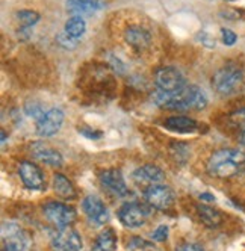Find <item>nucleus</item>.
I'll use <instances>...</instances> for the list:
<instances>
[{
	"instance_id": "obj_34",
	"label": "nucleus",
	"mask_w": 245,
	"mask_h": 251,
	"mask_svg": "<svg viewBox=\"0 0 245 251\" xmlns=\"http://www.w3.org/2000/svg\"><path fill=\"white\" fill-rule=\"evenodd\" d=\"M82 2L88 3V5H90V6H93L96 11L103 9L104 6H106V0H82Z\"/></svg>"
},
{
	"instance_id": "obj_38",
	"label": "nucleus",
	"mask_w": 245,
	"mask_h": 251,
	"mask_svg": "<svg viewBox=\"0 0 245 251\" xmlns=\"http://www.w3.org/2000/svg\"><path fill=\"white\" fill-rule=\"evenodd\" d=\"M5 141H6V132L2 130V144H5Z\"/></svg>"
},
{
	"instance_id": "obj_14",
	"label": "nucleus",
	"mask_w": 245,
	"mask_h": 251,
	"mask_svg": "<svg viewBox=\"0 0 245 251\" xmlns=\"http://www.w3.org/2000/svg\"><path fill=\"white\" fill-rule=\"evenodd\" d=\"M30 153L40 162H44L51 167H61L64 162L61 153L55 149H51L50 146L44 144V142H33L30 146Z\"/></svg>"
},
{
	"instance_id": "obj_1",
	"label": "nucleus",
	"mask_w": 245,
	"mask_h": 251,
	"mask_svg": "<svg viewBox=\"0 0 245 251\" xmlns=\"http://www.w3.org/2000/svg\"><path fill=\"white\" fill-rule=\"evenodd\" d=\"M153 101L165 107V109H179V111H188V109H204L207 106V97L198 86L186 85L183 89L177 93H165L162 89L156 88L151 94Z\"/></svg>"
},
{
	"instance_id": "obj_17",
	"label": "nucleus",
	"mask_w": 245,
	"mask_h": 251,
	"mask_svg": "<svg viewBox=\"0 0 245 251\" xmlns=\"http://www.w3.org/2000/svg\"><path fill=\"white\" fill-rule=\"evenodd\" d=\"M165 127L177 133H192L198 129V123L188 117H171L165 121Z\"/></svg>"
},
{
	"instance_id": "obj_18",
	"label": "nucleus",
	"mask_w": 245,
	"mask_h": 251,
	"mask_svg": "<svg viewBox=\"0 0 245 251\" xmlns=\"http://www.w3.org/2000/svg\"><path fill=\"white\" fill-rule=\"evenodd\" d=\"M53 189L59 197L67 199V200H73L76 197L74 186L72 185V182H70L64 174H56L53 177Z\"/></svg>"
},
{
	"instance_id": "obj_6",
	"label": "nucleus",
	"mask_w": 245,
	"mask_h": 251,
	"mask_svg": "<svg viewBox=\"0 0 245 251\" xmlns=\"http://www.w3.org/2000/svg\"><path fill=\"white\" fill-rule=\"evenodd\" d=\"M2 251H27L30 239L20 226L5 223L2 226Z\"/></svg>"
},
{
	"instance_id": "obj_36",
	"label": "nucleus",
	"mask_w": 245,
	"mask_h": 251,
	"mask_svg": "<svg viewBox=\"0 0 245 251\" xmlns=\"http://www.w3.org/2000/svg\"><path fill=\"white\" fill-rule=\"evenodd\" d=\"M200 200L206 201V203H214L215 201V195L209 194V192H203V194H200Z\"/></svg>"
},
{
	"instance_id": "obj_23",
	"label": "nucleus",
	"mask_w": 245,
	"mask_h": 251,
	"mask_svg": "<svg viewBox=\"0 0 245 251\" xmlns=\"http://www.w3.org/2000/svg\"><path fill=\"white\" fill-rule=\"evenodd\" d=\"M17 20L22 25V27H32L33 25H37L40 22V14L30 11V9H23L15 14Z\"/></svg>"
},
{
	"instance_id": "obj_27",
	"label": "nucleus",
	"mask_w": 245,
	"mask_h": 251,
	"mask_svg": "<svg viewBox=\"0 0 245 251\" xmlns=\"http://www.w3.org/2000/svg\"><path fill=\"white\" fill-rule=\"evenodd\" d=\"M167 238H168V227L167 226H159L151 233V239L156 242H165Z\"/></svg>"
},
{
	"instance_id": "obj_29",
	"label": "nucleus",
	"mask_w": 245,
	"mask_h": 251,
	"mask_svg": "<svg viewBox=\"0 0 245 251\" xmlns=\"http://www.w3.org/2000/svg\"><path fill=\"white\" fill-rule=\"evenodd\" d=\"M26 112H27V115H30V117H33V118H38V120L44 115V112H43V109H41V106H40V104H35L33 101L26 104Z\"/></svg>"
},
{
	"instance_id": "obj_37",
	"label": "nucleus",
	"mask_w": 245,
	"mask_h": 251,
	"mask_svg": "<svg viewBox=\"0 0 245 251\" xmlns=\"http://www.w3.org/2000/svg\"><path fill=\"white\" fill-rule=\"evenodd\" d=\"M241 144L245 147V129H244V132H242V135H241Z\"/></svg>"
},
{
	"instance_id": "obj_24",
	"label": "nucleus",
	"mask_w": 245,
	"mask_h": 251,
	"mask_svg": "<svg viewBox=\"0 0 245 251\" xmlns=\"http://www.w3.org/2000/svg\"><path fill=\"white\" fill-rule=\"evenodd\" d=\"M127 250H130V251H153L154 250V245L151 242L146 241V239L133 238L127 244Z\"/></svg>"
},
{
	"instance_id": "obj_2",
	"label": "nucleus",
	"mask_w": 245,
	"mask_h": 251,
	"mask_svg": "<svg viewBox=\"0 0 245 251\" xmlns=\"http://www.w3.org/2000/svg\"><path fill=\"white\" fill-rule=\"evenodd\" d=\"M242 170H245V154L233 149L215 151L207 162V171L214 177H232Z\"/></svg>"
},
{
	"instance_id": "obj_35",
	"label": "nucleus",
	"mask_w": 245,
	"mask_h": 251,
	"mask_svg": "<svg viewBox=\"0 0 245 251\" xmlns=\"http://www.w3.org/2000/svg\"><path fill=\"white\" fill-rule=\"evenodd\" d=\"M109 61H111V64H112V67H114L115 71H118V73H124V65H122V62L118 58H114L111 55L109 56Z\"/></svg>"
},
{
	"instance_id": "obj_15",
	"label": "nucleus",
	"mask_w": 245,
	"mask_h": 251,
	"mask_svg": "<svg viewBox=\"0 0 245 251\" xmlns=\"http://www.w3.org/2000/svg\"><path fill=\"white\" fill-rule=\"evenodd\" d=\"M132 177H133L135 183H138V185L151 186V185L164 182L165 174L159 167H156V165H144L141 168L135 170Z\"/></svg>"
},
{
	"instance_id": "obj_9",
	"label": "nucleus",
	"mask_w": 245,
	"mask_h": 251,
	"mask_svg": "<svg viewBox=\"0 0 245 251\" xmlns=\"http://www.w3.org/2000/svg\"><path fill=\"white\" fill-rule=\"evenodd\" d=\"M82 209H83V213L86 215V218H88V221L96 227L103 226L109 220L106 206H104V203L96 195H88L86 199H83Z\"/></svg>"
},
{
	"instance_id": "obj_11",
	"label": "nucleus",
	"mask_w": 245,
	"mask_h": 251,
	"mask_svg": "<svg viewBox=\"0 0 245 251\" xmlns=\"http://www.w3.org/2000/svg\"><path fill=\"white\" fill-rule=\"evenodd\" d=\"M53 251H80L82 239L80 235L72 227L59 228L51 242Z\"/></svg>"
},
{
	"instance_id": "obj_25",
	"label": "nucleus",
	"mask_w": 245,
	"mask_h": 251,
	"mask_svg": "<svg viewBox=\"0 0 245 251\" xmlns=\"http://www.w3.org/2000/svg\"><path fill=\"white\" fill-rule=\"evenodd\" d=\"M171 153L174 154V159L179 160L180 164H185L188 156H189V151H188L186 144H182V142H176V144H172Z\"/></svg>"
},
{
	"instance_id": "obj_32",
	"label": "nucleus",
	"mask_w": 245,
	"mask_h": 251,
	"mask_svg": "<svg viewBox=\"0 0 245 251\" xmlns=\"http://www.w3.org/2000/svg\"><path fill=\"white\" fill-rule=\"evenodd\" d=\"M232 120L235 124L241 126V127L245 129V109H241V111H236L232 114Z\"/></svg>"
},
{
	"instance_id": "obj_5",
	"label": "nucleus",
	"mask_w": 245,
	"mask_h": 251,
	"mask_svg": "<svg viewBox=\"0 0 245 251\" xmlns=\"http://www.w3.org/2000/svg\"><path fill=\"white\" fill-rule=\"evenodd\" d=\"M44 217L58 228L70 227L76 220V210L61 201H50L43 207Z\"/></svg>"
},
{
	"instance_id": "obj_39",
	"label": "nucleus",
	"mask_w": 245,
	"mask_h": 251,
	"mask_svg": "<svg viewBox=\"0 0 245 251\" xmlns=\"http://www.w3.org/2000/svg\"><path fill=\"white\" fill-rule=\"evenodd\" d=\"M229 2H235V0H229Z\"/></svg>"
},
{
	"instance_id": "obj_33",
	"label": "nucleus",
	"mask_w": 245,
	"mask_h": 251,
	"mask_svg": "<svg viewBox=\"0 0 245 251\" xmlns=\"http://www.w3.org/2000/svg\"><path fill=\"white\" fill-rule=\"evenodd\" d=\"M177 251H204L200 244H183L177 248Z\"/></svg>"
},
{
	"instance_id": "obj_31",
	"label": "nucleus",
	"mask_w": 245,
	"mask_h": 251,
	"mask_svg": "<svg viewBox=\"0 0 245 251\" xmlns=\"http://www.w3.org/2000/svg\"><path fill=\"white\" fill-rule=\"evenodd\" d=\"M197 40L201 44H204L206 47H215V40L209 33H206V32H198L197 33Z\"/></svg>"
},
{
	"instance_id": "obj_4",
	"label": "nucleus",
	"mask_w": 245,
	"mask_h": 251,
	"mask_svg": "<svg viewBox=\"0 0 245 251\" xmlns=\"http://www.w3.org/2000/svg\"><path fill=\"white\" fill-rule=\"evenodd\" d=\"M148 215H150V207L139 201H129L120 207L118 220L124 227L138 228L146 224Z\"/></svg>"
},
{
	"instance_id": "obj_8",
	"label": "nucleus",
	"mask_w": 245,
	"mask_h": 251,
	"mask_svg": "<svg viewBox=\"0 0 245 251\" xmlns=\"http://www.w3.org/2000/svg\"><path fill=\"white\" fill-rule=\"evenodd\" d=\"M144 197L148 206L156 210H167L174 201V192L170 186L162 183L148 186L144 192Z\"/></svg>"
},
{
	"instance_id": "obj_7",
	"label": "nucleus",
	"mask_w": 245,
	"mask_h": 251,
	"mask_svg": "<svg viewBox=\"0 0 245 251\" xmlns=\"http://www.w3.org/2000/svg\"><path fill=\"white\" fill-rule=\"evenodd\" d=\"M154 85L165 93H177L186 86V80L177 68L162 67L154 73Z\"/></svg>"
},
{
	"instance_id": "obj_10",
	"label": "nucleus",
	"mask_w": 245,
	"mask_h": 251,
	"mask_svg": "<svg viewBox=\"0 0 245 251\" xmlns=\"http://www.w3.org/2000/svg\"><path fill=\"white\" fill-rule=\"evenodd\" d=\"M20 178L23 180L24 186L32 191H43L46 189V178L43 171L40 170L38 165H35L33 162L29 160H23L19 168Z\"/></svg>"
},
{
	"instance_id": "obj_20",
	"label": "nucleus",
	"mask_w": 245,
	"mask_h": 251,
	"mask_svg": "<svg viewBox=\"0 0 245 251\" xmlns=\"http://www.w3.org/2000/svg\"><path fill=\"white\" fill-rule=\"evenodd\" d=\"M97 251H115L117 250V236L112 228H106L101 231L94 244Z\"/></svg>"
},
{
	"instance_id": "obj_19",
	"label": "nucleus",
	"mask_w": 245,
	"mask_h": 251,
	"mask_svg": "<svg viewBox=\"0 0 245 251\" xmlns=\"http://www.w3.org/2000/svg\"><path fill=\"white\" fill-rule=\"evenodd\" d=\"M197 212H198V217L203 221V224L207 226V227H211V228H215V227H218L222 223L221 213L218 210L212 209V207L206 206V204L197 206Z\"/></svg>"
},
{
	"instance_id": "obj_26",
	"label": "nucleus",
	"mask_w": 245,
	"mask_h": 251,
	"mask_svg": "<svg viewBox=\"0 0 245 251\" xmlns=\"http://www.w3.org/2000/svg\"><path fill=\"white\" fill-rule=\"evenodd\" d=\"M56 41L59 46H62L64 49H68V50H73L76 46H77V38H73V37H70V35L64 30L61 33L56 35Z\"/></svg>"
},
{
	"instance_id": "obj_16",
	"label": "nucleus",
	"mask_w": 245,
	"mask_h": 251,
	"mask_svg": "<svg viewBox=\"0 0 245 251\" xmlns=\"http://www.w3.org/2000/svg\"><path fill=\"white\" fill-rule=\"evenodd\" d=\"M124 40L136 50H144L151 44V33L141 26H129L124 30Z\"/></svg>"
},
{
	"instance_id": "obj_22",
	"label": "nucleus",
	"mask_w": 245,
	"mask_h": 251,
	"mask_svg": "<svg viewBox=\"0 0 245 251\" xmlns=\"http://www.w3.org/2000/svg\"><path fill=\"white\" fill-rule=\"evenodd\" d=\"M67 11L77 17H88L96 12L93 6L82 2V0H67Z\"/></svg>"
},
{
	"instance_id": "obj_13",
	"label": "nucleus",
	"mask_w": 245,
	"mask_h": 251,
	"mask_svg": "<svg viewBox=\"0 0 245 251\" xmlns=\"http://www.w3.org/2000/svg\"><path fill=\"white\" fill-rule=\"evenodd\" d=\"M100 182L101 185L114 192L118 197H126L129 195V188L124 182V177H122L121 171L118 170H106L100 174Z\"/></svg>"
},
{
	"instance_id": "obj_12",
	"label": "nucleus",
	"mask_w": 245,
	"mask_h": 251,
	"mask_svg": "<svg viewBox=\"0 0 245 251\" xmlns=\"http://www.w3.org/2000/svg\"><path fill=\"white\" fill-rule=\"evenodd\" d=\"M64 123V112L61 109H53L47 111L40 120H38V124H37V133L43 138H47V136H53L56 132H59L61 126Z\"/></svg>"
},
{
	"instance_id": "obj_21",
	"label": "nucleus",
	"mask_w": 245,
	"mask_h": 251,
	"mask_svg": "<svg viewBox=\"0 0 245 251\" xmlns=\"http://www.w3.org/2000/svg\"><path fill=\"white\" fill-rule=\"evenodd\" d=\"M85 30H86V23H85V20L82 19V17L73 15L72 19H68L67 23H65V32L73 38L79 40L85 33Z\"/></svg>"
},
{
	"instance_id": "obj_3",
	"label": "nucleus",
	"mask_w": 245,
	"mask_h": 251,
	"mask_svg": "<svg viewBox=\"0 0 245 251\" xmlns=\"http://www.w3.org/2000/svg\"><path fill=\"white\" fill-rule=\"evenodd\" d=\"M244 83V75L241 68L235 65H225L218 70L212 77V86L221 96H230L236 93Z\"/></svg>"
},
{
	"instance_id": "obj_30",
	"label": "nucleus",
	"mask_w": 245,
	"mask_h": 251,
	"mask_svg": "<svg viewBox=\"0 0 245 251\" xmlns=\"http://www.w3.org/2000/svg\"><path fill=\"white\" fill-rule=\"evenodd\" d=\"M77 130H79V133H82L85 138H88V139H100L103 136L101 130H94L91 127H79Z\"/></svg>"
},
{
	"instance_id": "obj_28",
	"label": "nucleus",
	"mask_w": 245,
	"mask_h": 251,
	"mask_svg": "<svg viewBox=\"0 0 245 251\" xmlns=\"http://www.w3.org/2000/svg\"><path fill=\"white\" fill-rule=\"evenodd\" d=\"M221 38H222V43L225 46H233L236 43V40H238L236 33L232 32V30H229V29H225V27L221 29Z\"/></svg>"
}]
</instances>
